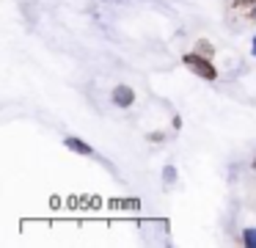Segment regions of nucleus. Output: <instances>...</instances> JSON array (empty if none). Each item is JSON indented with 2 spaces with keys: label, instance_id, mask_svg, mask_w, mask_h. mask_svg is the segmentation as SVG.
I'll return each instance as SVG.
<instances>
[{
  "label": "nucleus",
  "instance_id": "nucleus-1",
  "mask_svg": "<svg viewBox=\"0 0 256 248\" xmlns=\"http://www.w3.org/2000/svg\"><path fill=\"white\" fill-rule=\"evenodd\" d=\"M182 64L188 66L196 77H201V80H206V83L218 80V69H215V64H212V58L196 53V50H193V53H184L182 55Z\"/></svg>",
  "mask_w": 256,
  "mask_h": 248
},
{
  "label": "nucleus",
  "instance_id": "nucleus-2",
  "mask_svg": "<svg viewBox=\"0 0 256 248\" xmlns=\"http://www.w3.org/2000/svg\"><path fill=\"white\" fill-rule=\"evenodd\" d=\"M110 102L116 105V108H132V102H135L132 86H116L110 91Z\"/></svg>",
  "mask_w": 256,
  "mask_h": 248
},
{
  "label": "nucleus",
  "instance_id": "nucleus-3",
  "mask_svg": "<svg viewBox=\"0 0 256 248\" xmlns=\"http://www.w3.org/2000/svg\"><path fill=\"white\" fill-rule=\"evenodd\" d=\"M64 143H66V149H69V152H74V154H83V157H91V154H94V149H91L86 141H80L78 135H66V138H64Z\"/></svg>",
  "mask_w": 256,
  "mask_h": 248
},
{
  "label": "nucleus",
  "instance_id": "nucleus-4",
  "mask_svg": "<svg viewBox=\"0 0 256 248\" xmlns=\"http://www.w3.org/2000/svg\"><path fill=\"white\" fill-rule=\"evenodd\" d=\"M196 53L212 58V55H215V47H212V42H206V39H198V42H196Z\"/></svg>",
  "mask_w": 256,
  "mask_h": 248
},
{
  "label": "nucleus",
  "instance_id": "nucleus-5",
  "mask_svg": "<svg viewBox=\"0 0 256 248\" xmlns=\"http://www.w3.org/2000/svg\"><path fill=\"white\" fill-rule=\"evenodd\" d=\"M162 182H166V185H174V182H176V168H174V165H166V168H162Z\"/></svg>",
  "mask_w": 256,
  "mask_h": 248
},
{
  "label": "nucleus",
  "instance_id": "nucleus-6",
  "mask_svg": "<svg viewBox=\"0 0 256 248\" xmlns=\"http://www.w3.org/2000/svg\"><path fill=\"white\" fill-rule=\"evenodd\" d=\"M242 242L248 248H256V229H245L242 231Z\"/></svg>",
  "mask_w": 256,
  "mask_h": 248
},
{
  "label": "nucleus",
  "instance_id": "nucleus-7",
  "mask_svg": "<svg viewBox=\"0 0 256 248\" xmlns=\"http://www.w3.org/2000/svg\"><path fill=\"white\" fill-rule=\"evenodd\" d=\"M234 6H237V9H242V6H250V3H256V0H232Z\"/></svg>",
  "mask_w": 256,
  "mask_h": 248
},
{
  "label": "nucleus",
  "instance_id": "nucleus-8",
  "mask_svg": "<svg viewBox=\"0 0 256 248\" xmlns=\"http://www.w3.org/2000/svg\"><path fill=\"white\" fill-rule=\"evenodd\" d=\"M162 138H166L162 132H149V141H152V143H154V141H162Z\"/></svg>",
  "mask_w": 256,
  "mask_h": 248
},
{
  "label": "nucleus",
  "instance_id": "nucleus-9",
  "mask_svg": "<svg viewBox=\"0 0 256 248\" xmlns=\"http://www.w3.org/2000/svg\"><path fill=\"white\" fill-rule=\"evenodd\" d=\"M254 55H256V36H254Z\"/></svg>",
  "mask_w": 256,
  "mask_h": 248
},
{
  "label": "nucleus",
  "instance_id": "nucleus-10",
  "mask_svg": "<svg viewBox=\"0 0 256 248\" xmlns=\"http://www.w3.org/2000/svg\"><path fill=\"white\" fill-rule=\"evenodd\" d=\"M250 168H254V171H256V157H254V165H250Z\"/></svg>",
  "mask_w": 256,
  "mask_h": 248
},
{
  "label": "nucleus",
  "instance_id": "nucleus-11",
  "mask_svg": "<svg viewBox=\"0 0 256 248\" xmlns=\"http://www.w3.org/2000/svg\"><path fill=\"white\" fill-rule=\"evenodd\" d=\"M254 20H256V11H254Z\"/></svg>",
  "mask_w": 256,
  "mask_h": 248
}]
</instances>
